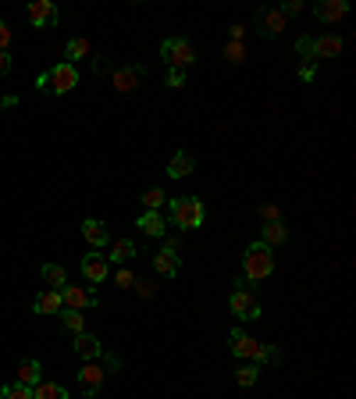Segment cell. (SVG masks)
Listing matches in <instances>:
<instances>
[{"instance_id": "cell-1", "label": "cell", "mask_w": 356, "mask_h": 399, "mask_svg": "<svg viewBox=\"0 0 356 399\" xmlns=\"http://www.w3.org/2000/svg\"><path fill=\"white\" fill-rule=\"evenodd\" d=\"M242 271H246L249 282L271 278V271H274V250L264 246V243H249L246 253H242Z\"/></svg>"}, {"instance_id": "cell-2", "label": "cell", "mask_w": 356, "mask_h": 399, "mask_svg": "<svg viewBox=\"0 0 356 399\" xmlns=\"http://www.w3.org/2000/svg\"><path fill=\"white\" fill-rule=\"evenodd\" d=\"M203 218H207L203 200H196V196H178V200H171V221H175V228H182V232L200 228Z\"/></svg>"}, {"instance_id": "cell-3", "label": "cell", "mask_w": 356, "mask_h": 399, "mask_svg": "<svg viewBox=\"0 0 356 399\" xmlns=\"http://www.w3.org/2000/svg\"><path fill=\"white\" fill-rule=\"evenodd\" d=\"M161 58H164V65H168L171 72H185V68H193L196 50H193L189 40H164V43H161Z\"/></svg>"}, {"instance_id": "cell-4", "label": "cell", "mask_w": 356, "mask_h": 399, "mask_svg": "<svg viewBox=\"0 0 356 399\" xmlns=\"http://www.w3.org/2000/svg\"><path fill=\"white\" fill-rule=\"evenodd\" d=\"M75 86H79V68H75V65H68V61H58V65L47 72V90H50V93L65 97V93H72Z\"/></svg>"}, {"instance_id": "cell-5", "label": "cell", "mask_w": 356, "mask_h": 399, "mask_svg": "<svg viewBox=\"0 0 356 399\" xmlns=\"http://www.w3.org/2000/svg\"><path fill=\"white\" fill-rule=\"evenodd\" d=\"M228 339H232V353H235L239 360H249V363H260V360H264V342L249 339L242 328H235Z\"/></svg>"}, {"instance_id": "cell-6", "label": "cell", "mask_w": 356, "mask_h": 399, "mask_svg": "<svg viewBox=\"0 0 356 399\" xmlns=\"http://www.w3.org/2000/svg\"><path fill=\"white\" fill-rule=\"evenodd\" d=\"M228 307H232V314H235L239 321H253V317H260V303L253 299L249 289H235V292L228 296Z\"/></svg>"}, {"instance_id": "cell-7", "label": "cell", "mask_w": 356, "mask_h": 399, "mask_svg": "<svg viewBox=\"0 0 356 399\" xmlns=\"http://www.w3.org/2000/svg\"><path fill=\"white\" fill-rule=\"evenodd\" d=\"M61 299H65V310L97 307V292H93L90 285H65V289H61Z\"/></svg>"}, {"instance_id": "cell-8", "label": "cell", "mask_w": 356, "mask_h": 399, "mask_svg": "<svg viewBox=\"0 0 356 399\" xmlns=\"http://www.w3.org/2000/svg\"><path fill=\"white\" fill-rule=\"evenodd\" d=\"M107 381V367H100V363H86L82 371H79V388H82V395L86 399H93L97 392H100V385Z\"/></svg>"}, {"instance_id": "cell-9", "label": "cell", "mask_w": 356, "mask_h": 399, "mask_svg": "<svg viewBox=\"0 0 356 399\" xmlns=\"http://www.w3.org/2000/svg\"><path fill=\"white\" fill-rule=\"evenodd\" d=\"M26 15H29V22L36 29H54L58 26V8L50 4V0H33V4L26 8Z\"/></svg>"}, {"instance_id": "cell-10", "label": "cell", "mask_w": 356, "mask_h": 399, "mask_svg": "<svg viewBox=\"0 0 356 399\" xmlns=\"http://www.w3.org/2000/svg\"><path fill=\"white\" fill-rule=\"evenodd\" d=\"M257 33H260L264 40L285 33V15H281L278 8H260V11H257Z\"/></svg>"}, {"instance_id": "cell-11", "label": "cell", "mask_w": 356, "mask_h": 399, "mask_svg": "<svg viewBox=\"0 0 356 399\" xmlns=\"http://www.w3.org/2000/svg\"><path fill=\"white\" fill-rule=\"evenodd\" d=\"M349 15V4H345V0H320V4H317V18L320 22H342Z\"/></svg>"}, {"instance_id": "cell-12", "label": "cell", "mask_w": 356, "mask_h": 399, "mask_svg": "<svg viewBox=\"0 0 356 399\" xmlns=\"http://www.w3.org/2000/svg\"><path fill=\"white\" fill-rule=\"evenodd\" d=\"M82 275L97 285V282H107V257H100V253H90V257H82Z\"/></svg>"}, {"instance_id": "cell-13", "label": "cell", "mask_w": 356, "mask_h": 399, "mask_svg": "<svg viewBox=\"0 0 356 399\" xmlns=\"http://www.w3.org/2000/svg\"><path fill=\"white\" fill-rule=\"evenodd\" d=\"M72 346H75V353H79V356H82L86 363H90V360H97V356L104 353V346H100V339H97V335H90V331H82V335H75V342H72Z\"/></svg>"}, {"instance_id": "cell-14", "label": "cell", "mask_w": 356, "mask_h": 399, "mask_svg": "<svg viewBox=\"0 0 356 399\" xmlns=\"http://www.w3.org/2000/svg\"><path fill=\"white\" fill-rule=\"evenodd\" d=\"M139 75H143V68H118V72L111 75V86H114L118 93H132V90L139 86Z\"/></svg>"}, {"instance_id": "cell-15", "label": "cell", "mask_w": 356, "mask_h": 399, "mask_svg": "<svg viewBox=\"0 0 356 399\" xmlns=\"http://www.w3.org/2000/svg\"><path fill=\"white\" fill-rule=\"evenodd\" d=\"M82 235H86V243H90V246H107V239H111V232H107V225H104L100 218L82 221Z\"/></svg>"}, {"instance_id": "cell-16", "label": "cell", "mask_w": 356, "mask_h": 399, "mask_svg": "<svg viewBox=\"0 0 356 399\" xmlns=\"http://www.w3.org/2000/svg\"><path fill=\"white\" fill-rule=\"evenodd\" d=\"M153 271H157V275H164V278L178 275V253H175L171 246H164V250L153 257Z\"/></svg>"}, {"instance_id": "cell-17", "label": "cell", "mask_w": 356, "mask_h": 399, "mask_svg": "<svg viewBox=\"0 0 356 399\" xmlns=\"http://www.w3.org/2000/svg\"><path fill=\"white\" fill-rule=\"evenodd\" d=\"M36 314H61L65 310V299H61V292L58 289H47V292H40L36 296Z\"/></svg>"}, {"instance_id": "cell-18", "label": "cell", "mask_w": 356, "mask_h": 399, "mask_svg": "<svg viewBox=\"0 0 356 399\" xmlns=\"http://www.w3.org/2000/svg\"><path fill=\"white\" fill-rule=\"evenodd\" d=\"M285 239H288V228H285L281 221H267V225L260 228V243H264V246H271V250H274V246H281Z\"/></svg>"}, {"instance_id": "cell-19", "label": "cell", "mask_w": 356, "mask_h": 399, "mask_svg": "<svg viewBox=\"0 0 356 399\" xmlns=\"http://www.w3.org/2000/svg\"><path fill=\"white\" fill-rule=\"evenodd\" d=\"M342 54V40L338 36H317L313 40V58H338Z\"/></svg>"}, {"instance_id": "cell-20", "label": "cell", "mask_w": 356, "mask_h": 399, "mask_svg": "<svg viewBox=\"0 0 356 399\" xmlns=\"http://www.w3.org/2000/svg\"><path fill=\"white\" fill-rule=\"evenodd\" d=\"M40 275H43L47 289H58V292H61V289L68 285V271H65L61 264H43V271H40Z\"/></svg>"}, {"instance_id": "cell-21", "label": "cell", "mask_w": 356, "mask_h": 399, "mask_svg": "<svg viewBox=\"0 0 356 399\" xmlns=\"http://www.w3.org/2000/svg\"><path fill=\"white\" fill-rule=\"evenodd\" d=\"M18 381L29 385V388L40 385V381H43V367H40V360H22V363H18Z\"/></svg>"}, {"instance_id": "cell-22", "label": "cell", "mask_w": 356, "mask_h": 399, "mask_svg": "<svg viewBox=\"0 0 356 399\" xmlns=\"http://www.w3.org/2000/svg\"><path fill=\"white\" fill-rule=\"evenodd\" d=\"M33 399H68V388L58 381H40L33 385Z\"/></svg>"}, {"instance_id": "cell-23", "label": "cell", "mask_w": 356, "mask_h": 399, "mask_svg": "<svg viewBox=\"0 0 356 399\" xmlns=\"http://www.w3.org/2000/svg\"><path fill=\"white\" fill-rule=\"evenodd\" d=\"M193 168H196L193 154H175V157H171V164H168V175H171V179H185Z\"/></svg>"}, {"instance_id": "cell-24", "label": "cell", "mask_w": 356, "mask_h": 399, "mask_svg": "<svg viewBox=\"0 0 356 399\" xmlns=\"http://www.w3.org/2000/svg\"><path fill=\"white\" fill-rule=\"evenodd\" d=\"M129 257H136V243L132 239H118L111 246V253H107V264H125Z\"/></svg>"}, {"instance_id": "cell-25", "label": "cell", "mask_w": 356, "mask_h": 399, "mask_svg": "<svg viewBox=\"0 0 356 399\" xmlns=\"http://www.w3.org/2000/svg\"><path fill=\"white\" fill-rule=\"evenodd\" d=\"M139 228H143L146 235H164V218H161L157 211H146V214L139 218Z\"/></svg>"}, {"instance_id": "cell-26", "label": "cell", "mask_w": 356, "mask_h": 399, "mask_svg": "<svg viewBox=\"0 0 356 399\" xmlns=\"http://www.w3.org/2000/svg\"><path fill=\"white\" fill-rule=\"evenodd\" d=\"M65 58H68V65H75L79 58H90V43L86 40H68V47H65Z\"/></svg>"}, {"instance_id": "cell-27", "label": "cell", "mask_w": 356, "mask_h": 399, "mask_svg": "<svg viewBox=\"0 0 356 399\" xmlns=\"http://www.w3.org/2000/svg\"><path fill=\"white\" fill-rule=\"evenodd\" d=\"M257 378H260V363H242V367L235 371V381H239L242 388L257 385Z\"/></svg>"}, {"instance_id": "cell-28", "label": "cell", "mask_w": 356, "mask_h": 399, "mask_svg": "<svg viewBox=\"0 0 356 399\" xmlns=\"http://www.w3.org/2000/svg\"><path fill=\"white\" fill-rule=\"evenodd\" d=\"M65 328L72 331V335H82L86 331V317H82V310H65Z\"/></svg>"}, {"instance_id": "cell-29", "label": "cell", "mask_w": 356, "mask_h": 399, "mask_svg": "<svg viewBox=\"0 0 356 399\" xmlns=\"http://www.w3.org/2000/svg\"><path fill=\"white\" fill-rule=\"evenodd\" d=\"M0 399H33V388L22 385V381H15V385H4V388H0Z\"/></svg>"}, {"instance_id": "cell-30", "label": "cell", "mask_w": 356, "mask_h": 399, "mask_svg": "<svg viewBox=\"0 0 356 399\" xmlns=\"http://www.w3.org/2000/svg\"><path fill=\"white\" fill-rule=\"evenodd\" d=\"M164 189H146L143 193V203H146V211H157V207H164Z\"/></svg>"}, {"instance_id": "cell-31", "label": "cell", "mask_w": 356, "mask_h": 399, "mask_svg": "<svg viewBox=\"0 0 356 399\" xmlns=\"http://www.w3.org/2000/svg\"><path fill=\"white\" fill-rule=\"evenodd\" d=\"M225 58H228L232 65H239V61L246 58V50H242V43H228V47H225Z\"/></svg>"}, {"instance_id": "cell-32", "label": "cell", "mask_w": 356, "mask_h": 399, "mask_svg": "<svg viewBox=\"0 0 356 399\" xmlns=\"http://www.w3.org/2000/svg\"><path fill=\"white\" fill-rule=\"evenodd\" d=\"M296 50H299L303 58H313V40H310V36H299V40H296Z\"/></svg>"}, {"instance_id": "cell-33", "label": "cell", "mask_w": 356, "mask_h": 399, "mask_svg": "<svg viewBox=\"0 0 356 399\" xmlns=\"http://www.w3.org/2000/svg\"><path fill=\"white\" fill-rule=\"evenodd\" d=\"M11 36H15V33H11V26H8V22H0V50H8V47H11Z\"/></svg>"}, {"instance_id": "cell-34", "label": "cell", "mask_w": 356, "mask_h": 399, "mask_svg": "<svg viewBox=\"0 0 356 399\" xmlns=\"http://www.w3.org/2000/svg\"><path fill=\"white\" fill-rule=\"evenodd\" d=\"M168 86L171 90H182L185 86V72H168Z\"/></svg>"}, {"instance_id": "cell-35", "label": "cell", "mask_w": 356, "mask_h": 399, "mask_svg": "<svg viewBox=\"0 0 356 399\" xmlns=\"http://www.w3.org/2000/svg\"><path fill=\"white\" fill-rule=\"evenodd\" d=\"M260 218H264V221H281V218H278V207H274V203H264V207H260Z\"/></svg>"}, {"instance_id": "cell-36", "label": "cell", "mask_w": 356, "mask_h": 399, "mask_svg": "<svg viewBox=\"0 0 356 399\" xmlns=\"http://www.w3.org/2000/svg\"><path fill=\"white\" fill-rule=\"evenodd\" d=\"M114 282H118V289H129V285H136V275H132V271H118Z\"/></svg>"}, {"instance_id": "cell-37", "label": "cell", "mask_w": 356, "mask_h": 399, "mask_svg": "<svg viewBox=\"0 0 356 399\" xmlns=\"http://www.w3.org/2000/svg\"><path fill=\"white\" fill-rule=\"evenodd\" d=\"M299 11H303L299 0H288V4H281V15H299Z\"/></svg>"}, {"instance_id": "cell-38", "label": "cell", "mask_w": 356, "mask_h": 399, "mask_svg": "<svg viewBox=\"0 0 356 399\" xmlns=\"http://www.w3.org/2000/svg\"><path fill=\"white\" fill-rule=\"evenodd\" d=\"M8 72H11V54L0 50V75H8Z\"/></svg>"}, {"instance_id": "cell-39", "label": "cell", "mask_w": 356, "mask_h": 399, "mask_svg": "<svg viewBox=\"0 0 356 399\" xmlns=\"http://www.w3.org/2000/svg\"><path fill=\"white\" fill-rule=\"evenodd\" d=\"M313 75H317V68H313V65H299V79H303V83H310Z\"/></svg>"}, {"instance_id": "cell-40", "label": "cell", "mask_w": 356, "mask_h": 399, "mask_svg": "<svg viewBox=\"0 0 356 399\" xmlns=\"http://www.w3.org/2000/svg\"><path fill=\"white\" fill-rule=\"evenodd\" d=\"M228 36H232V43H239V40L246 36V26H232V29H228Z\"/></svg>"}, {"instance_id": "cell-41", "label": "cell", "mask_w": 356, "mask_h": 399, "mask_svg": "<svg viewBox=\"0 0 356 399\" xmlns=\"http://www.w3.org/2000/svg\"><path fill=\"white\" fill-rule=\"evenodd\" d=\"M139 285V296H153V285L150 282H136Z\"/></svg>"}]
</instances>
